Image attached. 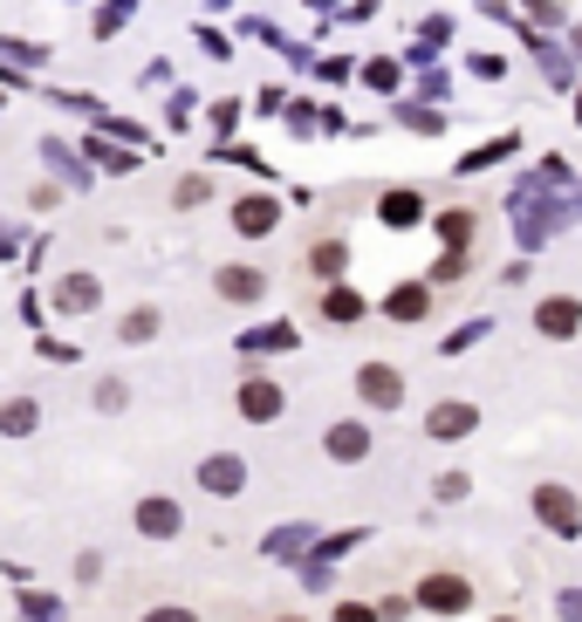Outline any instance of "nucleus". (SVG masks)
Returning a JSON list of instances; mask_svg holds the SVG:
<instances>
[{
    "mask_svg": "<svg viewBox=\"0 0 582 622\" xmlns=\"http://www.w3.org/2000/svg\"><path fill=\"white\" fill-rule=\"evenodd\" d=\"M343 261H349V253H343V240H322V247L309 253V267H316L322 280H336V274H343Z\"/></svg>",
    "mask_w": 582,
    "mask_h": 622,
    "instance_id": "nucleus-13",
    "label": "nucleus"
},
{
    "mask_svg": "<svg viewBox=\"0 0 582 622\" xmlns=\"http://www.w3.org/2000/svg\"><path fill=\"white\" fill-rule=\"evenodd\" d=\"M473 424H479L473 404H432V418H425V431H432V438H466Z\"/></svg>",
    "mask_w": 582,
    "mask_h": 622,
    "instance_id": "nucleus-7",
    "label": "nucleus"
},
{
    "mask_svg": "<svg viewBox=\"0 0 582 622\" xmlns=\"http://www.w3.org/2000/svg\"><path fill=\"white\" fill-rule=\"evenodd\" d=\"M322 315L329 322H364V301L349 295V288H336V295H322Z\"/></svg>",
    "mask_w": 582,
    "mask_h": 622,
    "instance_id": "nucleus-11",
    "label": "nucleus"
},
{
    "mask_svg": "<svg viewBox=\"0 0 582 622\" xmlns=\"http://www.w3.org/2000/svg\"><path fill=\"white\" fill-rule=\"evenodd\" d=\"M391 315H397V322H418V315H425V288H397V295H391Z\"/></svg>",
    "mask_w": 582,
    "mask_h": 622,
    "instance_id": "nucleus-16",
    "label": "nucleus"
},
{
    "mask_svg": "<svg viewBox=\"0 0 582 622\" xmlns=\"http://www.w3.org/2000/svg\"><path fill=\"white\" fill-rule=\"evenodd\" d=\"M240 410H247V418H254V424H268V418H282V383H268V376H254V383H247V391H240Z\"/></svg>",
    "mask_w": 582,
    "mask_h": 622,
    "instance_id": "nucleus-6",
    "label": "nucleus"
},
{
    "mask_svg": "<svg viewBox=\"0 0 582 622\" xmlns=\"http://www.w3.org/2000/svg\"><path fill=\"white\" fill-rule=\"evenodd\" d=\"M418 602H425V609H446V615H452V609H466V602H473V588H466V575H432V582L418 588Z\"/></svg>",
    "mask_w": 582,
    "mask_h": 622,
    "instance_id": "nucleus-5",
    "label": "nucleus"
},
{
    "mask_svg": "<svg viewBox=\"0 0 582 622\" xmlns=\"http://www.w3.org/2000/svg\"><path fill=\"white\" fill-rule=\"evenodd\" d=\"M144 622H192V615H186V609H151Z\"/></svg>",
    "mask_w": 582,
    "mask_h": 622,
    "instance_id": "nucleus-19",
    "label": "nucleus"
},
{
    "mask_svg": "<svg viewBox=\"0 0 582 622\" xmlns=\"http://www.w3.org/2000/svg\"><path fill=\"white\" fill-rule=\"evenodd\" d=\"M219 295L226 301H254L261 295V274L254 267H219Z\"/></svg>",
    "mask_w": 582,
    "mask_h": 622,
    "instance_id": "nucleus-10",
    "label": "nucleus"
},
{
    "mask_svg": "<svg viewBox=\"0 0 582 622\" xmlns=\"http://www.w3.org/2000/svg\"><path fill=\"white\" fill-rule=\"evenodd\" d=\"M274 219H282V213H274V199H240V205H234V226L247 232V240H254V232H268Z\"/></svg>",
    "mask_w": 582,
    "mask_h": 622,
    "instance_id": "nucleus-9",
    "label": "nucleus"
},
{
    "mask_svg": "<svg viewBox=\"0 0 582 622\" xmlns=\"http://www.w3.org/2000/svg\"><path fill=\"white\" fill-rule=\"evenodd\" d=\"M56 308H96V280H83V274L62 280V288H56Z\"/></svg>",
    "mask_w": 582,
    "mask_h": 622,
    "instance_id": "nucleus-14",
    "label": "nucleus"
},
{
    "mask_svg": "<svg viewBox=\"0 0 582 622\" xmlns=\"http://www.w3.org/2000/svg\"><path fill=\"white\" fill-rule=\"evenodd\" d=\"M179 527H186V513L171 506V500H144V506H138V534H144V540H171Z\"/></svg>",
    "mask_w": 582,
    "mask_h": 622,
    "instance_id": "nucleus-4",
    "label": "nucleus"
},
{
    "mask_svg": "<svg viewBox=\"0 0 582 622\" xmlns=\"http://www.w3.org/2000/svg\"><path fill=\"white\" fill-rule=\"evenodd\" d=\"M151 328H158V322H151V308H138V315H131V322H123V335H131V343H144V335H151Z\"/></svg>",
    "mask_w": 582,
    "mask_h": 622,
    "instance_id": "nucleus-18",
    "label": "nucleus"
},
{
    "mask_svg": "<svg viewBox=\"0 0 582 622\" xmlns=\"http://www.w3.org/2000/svg\"><path fill=\"white\" fill-rule=\"evenodd\" d=\"M357 391H364V404L397 410V404H404V376L391 370V362H364V370H357Z\"/></svg>",
    "mask_w": 582,
    "mask_h": 622,
    "instance_id": "nucleus-1",
    "label": "nucleus"
},
{
    "mask_svg": "<svg viewBox=\"0 0 582 622\" xmlns=\"http://www.w3.org/2000/svg\"><path fill=\"white\" fill-rule=\"evenodd\" d=\"M535 328L562 343V335H575V328H582V301H575V295H548V301L535 308Z\"/></svg>",
    "mask_w": 582,
    "mask_h": 622,
    "instance_id": "nucleus-2",
    "label": "nucleus"
},
{
    "mask_svg": "<svg viewBox=\"0 0 582 622\" xmlns=\"http://www.w3.org/2000/svg\"><path fill=\"white\" fill-rule=\"evenodd\" d=\"M384 219H391V226H412V219H418V199H412V192H391V199H384Z\"/></svg>",
    "mask_w": 582,
    "mask_h": 622,
    "instance_id": "nucleus-17",
    "label": "nucleus"
},
{
    "mask_svg": "<svg viewBox=\"0 0 582 622\" xmlns=\"http://www.w3.org/2000/svg\"><path fill=\"white\" fill-rule=\"evenodd\" d=\"M364 445H370V431H364V424L329 431V452H336V458H364Z\"/></svg>",
    "mask_w": 582,
    "mask_h": 622,
    "instance_id": "nucleus-12",
    "label": "nucleus"
},
{
    "mask_svg": "<svg viewBox=\"0 0 582 622\" xmlns=\"http://www.w3.org/2000/svg\"><path fill=\"white\" fill-rule=\"evenodd\" d=\"M508 622H514V615H508Z\"/></svg>",
    "mask_w": 582,
    "mask_h": 622,
    "instance_id": "nucleus-21",
    "label": "nucleus"
},
{
    "mask_svg": "<svg viewBox=\"0 0 582 622\" xmlns=\"http://www.w3.org/2000/svg\"><path fill=\"white\" fill-rule=\"evenodd\" d=\"M288 622H295V615H288Z\"/></svg>",
    "mask_w": 582,
    "mask_h": 622,
    "instance_id": "nucleus-20",
    "label": "nucleus"
},
{
    "mask_svg": "<svg viewBox=\"0 0 582 622\" xmlns=\"http://www.w3.org/2000/svg\"><path fill=\"white\" fill-rule=\"evenodd\" d=\"M240 473H247V465L234 452H219V458L199 465V486H206V492H240Z\"/></svg>",
    "mask_w": 582,
    "mask_h": 622,
    "instance_id": "nucleus-8",
    "label": "nucleus"
},
{
    "mask_svg": "<svg viewBox=\"0 0 582 622\" xmlns=\"http://www.w3.org/2000/svg\"><path fill=\"white\" fill-rule=\"evenodd\" d=\"M0 431H14V438H28V431H35V404H28V397H14L8 410H0Z\"/></svg>",
    "mask_w": 582,
    "mask_h": 622,
    "instance_id": "nucleus-15",
    "label": "nucleus"
},
{
    "mask_svg": "<svg viewBox=\"0 0 582 622\" xmlns=\"http://www.w3.org/2000/svg\"><path fill=\"white\" fill-rule=\"evenodd\" d=\"M535 513H542L555 534H582V506L569 500L562 486H542V492H535Z\"/></svg>",
    "mask_w": 582,
    "mask_h": 622,
    "instance_id": "nucleus-3",
    "label": "nucleus"
}]
</instances>
